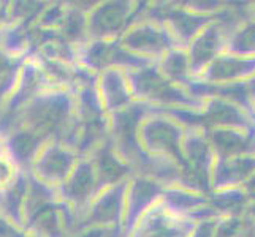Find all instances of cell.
<instances>
[{
    "label": "cell",
    "mask_w": 255,
    "mask_h": 237,
    "mask_svg": "<svg viewBox=\"0 0 255 237\" xmlns=\"http://www.w3.org/2000/svg\"><path fill=\"white\" fill-rule=\"evenodd\" d=\"M152 111L154 109L135 101L131 106L108 116L110 144L130 168L144 152L139 143V127Z\"/></svg>",
    "instance_id": "7"
},
{
    "label": "cell",
    "mask_w": 255,
    "mask_h": 237,
    "mask_svg": "<svg viewBox=\"0 0 255 237\" xmlns=\"http://www.w3.org/2000/svg\"><path fill=\"white\" fill-rule=\"evenodd\" d=\"M227 52L238 56L255 57V19H246L228 35Z\"/></svg>",
    "instance_id": "29"
},
{
    "label": "cell",
    "mask_w": 255,
    "mask_h": 237,
    "mask_svg": "<svg viewBox=\"0 0 255 237\" xmlns=\"http://www.w3.org/2000/svg\"><path fill=\"white\" fill-rule=\"evenodd\" d=\"M21 174H24V172L19 171V168L14 164L11 158L3 151L0 152V190L11 187Z\"/></svg>",
    "instance_id": "32"
},
{
    "label": "cell",
    "mask_w": 255,
    "mask_h": 237,
    "mask_svg": "<svg viewBox=\"0 0 255 237\" xmlns=\"http://www.w3.org/2000/svg\"><path fill=\"white\" fill-rule=\"evenodd\" d=\"M119 41L131 54L154 64L168 51L181 48L165 24L151 19L135 21Z\"/></svg>",
    "instance_id": "8"
},
{
    "label": "cell",
    "mask_w": 255,
    "mask_h": 237,
    "mask_svg": "<svg viewBox=\"0 0 255 237\" xmlns=\"http://www.w3.org/2000/svg\"><path fill=\"white\" fill-rule=\"evenodd\" d=\"M214 237H255V201H251L240 214L219 218Z\"/></svg>",
    "instance_id": "27"
},
{
    "label": "cell",
    "mask_w": 255,
    "mask_h": 237,
    "mask_svg": "<svg viewBox=\"0 0 255 237\" xmlns=\"http://www.w3.org/2000/svg\"><path fill=\"white\" fill-rule=\"evenodd\" d=\"M48 2H6L5 24L35 25Z\"/></svg>",
    "instance_id": "30"
},
{
    "label": "cell",
    "mask_w": 255,
    "mask_h": 237,
    "mask_svg": "<svg viewBox=\"0 0 255 237\" xmlns=\"http://www.w3.org/2000/svg\"><path fill=\"white\" fill-rule=\"evenodd\" d=\"M251 111L254 114V117H255V93L251 96Z\"/></svg>",
    "instance_id": "35"
},
{
    "label": "cell",
    "mask_w": 255,
    "mask_h": 237,
    "mask_svg": "<svg viewBox=\"0 0 255 237\" xmlns=\"http://www.w3.org/2000/svg\"><path fill=\"white\" fill-rule=\"evenodd\" d=\"M5 109H6V98H5L2 93H0V117L3 116Z\"/></svg>",
    "instance_id": "33"
},
{
    "label": "cell",
    "mask_w": 255,
    "mask_h": 237,
    "mask_svg": "<svg viewBox=\"0 0 255 237\" xmlns=\"http://www.w3.org/2000/svg\"><path fill=\"white\" fill-rule=\"evenodd\" d=\"M99 193L100 187L92 158L83 157L78 160L75 169L68 175L65 183L59 188L60 203L67 204L75 212L78 217V228H80L83 215Z\"/></svg>",
    "instance_id": "10"
},
{
    "label": "cell",
    "mask_w": 255,
    "mask_h": 237,
    "mask_svg": "<svg viewBox=\"0 0 255 237\" xmlns=\"http://www.w3.org/2000/svg\"><path fill=\"white\" fill-rule=\"evenodd\" d=\"M78 160H80V155L73 149L56 139H49L40 149L30 172L43 183L59 190L75 169Z\"/></svg>",
    "instance_id": "11"
},
{
    "label": "cell",
    "mask_w": 255,
    "mask_h": 237,
    "mask_svg": "<svg viewBox=\"0 0 255 237\" xmlns=\"http://www.w3.org/2000/svg\"><path fill=\"white\" fill-rule=\"evenodd\" d=\"M49 141V138L35 133L27 128H17L10 136L2 139L3 152L11 158L21 172L29 174L35 158H37L40 149Z\"/></svg>",
    "instance_id": "19"
},
{
    "label": "cell",
    "mask_w": 255,
    "mask_h": 237,
    "mask_svg": "<svg viewBox=\"0 0 255 237\" xmlns=\"http://www.w3.org/2000/svg\"><path fill=\"white\" fill-rule=\"evenodd\" d=\"M76 64L91 70L95 75H100L110 68L131 72V70L141 68L154 62L131 54L121 45L119 40H89L78 48Z\"/></svg>",
    "instance_id": "9"
},
{
    "label": "cell",
    "mask_w": 255,
    "mask_h": 237,
    "mask_svg": "<svg viewBox=\"0 0 255 237\" xmlns=\"http://www.w3.org/2000/svg\"><path fill=\"white\" fill-rule=\"evenodd\" d=\"M248 11L251 19H255V2H248Z\"/></svg>",
    "instance_id": "34"
},
{
    "label": "cell",
    "mask_w": 255,
    "mask_h": 237,
    "mask_svg": "<svg viewBox=\"0 0 255 237\" xmlns=\"http://www.w3.org/2000/svg\"><path fill=\"white\" fill-rule=\"evenodd\" d=\"M255 175V154L216 158L209 175L211 191L243 188Z\"/></svg>",
    "instance_id": "17"
},
{
    "label": "cell",
    "mask_w": 255,
    "mask_h": 237,
    "mask_svg": "<svg viewBox=\"0 0 255 237\" xmlns=\"http://www.w3.org/2000/svg\"><path fill=\"white\" fill-rule=\"evenodd\" d=\"M155 65L166 79H170L171 82L184 87L186 90L193 81L190 60L186 48H174L168 51L159 62H155Z\"/></svg>",
    "instance_id": "26"
},
{
    "label": "cell",
    "mask_w": 255,
    "mask_h": 237,
    "mask_svg": "<svg viewBox=\"0 0 255 237\" xmlns=\"http://www.w3.org/2000/svg\"><path fill=\"white\" fill-rule=\"evenodd\" d=\"M187 127H184L178 119L163 111H152L143 120L139 127V143L147 154L155 157H163L174 161L179 168L189 175L190 185L197 191H205L200 182L193 177L187 168L186 158L182 152V143Z\"/></svg>",
    "instance_id": "3"
},
{
    "label": "cell",
    "mask_w": 255,
    "mask_h": 237,
    "mask_svg": "<svg viewBox=\"0 0 255 237\" xmlns=\"http://www.w3.org/2000/svg\"><path fill=\"white\" fill-rule=\"evenodd\" d=\"M128 180L118 183L114 187L103 188L94 198L89 209L86 210V214L81 218L76 237L89 231L108 233L116 237H121Z\"/></svg>",
    "instance_id": "6"
},
{
    "label": "cell",
    "mask_w": 255,
    "mask_h": 237,
    "mask_svg": "<svg viewBox=\"0 0 255 237\" xmlns=\"http://www.w3.org/2000/svg\"><path fill=\"white\" fill-rule=\"evenodd\" d=\"M163 191V183L149 177H143V175H131L127 185L126 212L121 237H128L136 223L141 220V217L162 199Z\"/></svg>",
    "instance_id": "13"
},
{
    "label": "cell",
    "mask_w": 255,
    "mask_h": 237,
    "mask_svg": "<svg viewBox=\"0 0 255 237\" xmlns=\"http://www.w3.org/2000/svg\"><path fill=\"white\" fill-rule=\"evenodd\" d=\"M3 151V146H2V139H0V152Z\"/></svg>",
    "instance_id": "36"
},
{
    "label": "cell",
    "mask_w": 255,
    "mask_h": 237,
    "mask_svg": "<svg viewBox=\"0 0 255 237\" xmlns=\"http://www.w3.org/2000/svg\"><path fill=\"white\" fill-rule=\"evenodd\" d=\"M135 101L154 111H201L206 100L166 79L155 64L127 72Z\"/></svg>",
    "instance_id": "1"
},
{
    "label": "cell",
    "mask_w": 255,
    "mask_h": 237,
    "mask_svg": "<svg viewBox=\"0 0 255 237\" xmlns=\"http://www.w3.org/2000/svg\"><path fill=\"white\" fill-rule=\"evenodd\" d=\"M60 203L59 190L38 180L32 172L27 174V191L24 201V226H27L43 210Z\"/></svg>",
    "instance_id": "22"
},
{
    "label": "cell",
    "mask_w": 255,
    "mask_h": 237,
    "mask_svg": "<svg viewBox=\"0 0 255 237\" xmlns=\"http://www.w3.org/2000/svg\"><path fill=\"white\" fill-rule=\"evenodd\" d=\"M73 96H75V116L83 124L108 117V114L103 109L100 95L97 92V85L78 89L73 92Z\"/></svg>",
    "instance_id": "28"
},
{
    "label": "cell",
    "mask_w": 255,
    "mask_h": 237,
    "mask_svg": "<svg viewBox=\"0 0 255 237\" xmlns=\"http://www.w3.org/2000/svg\"><path fill=\"white\" fill-rule=\"evenodd\" d=\"M146 2L107 0L99 2L87 14L89 40H121L128 27L141 17Z\"/></svg>",
    "instance_id": "5"
},
{
    "label": "cell",
    "mask_w": 255,
    "mask_h": 237,
    "mask_svg": "<svg viewBox=\"0 0 255 237\" xmlns=\"http://www.w3.org/2000/svg\"><path fill=\"white\" fill-rule=\"evenodd\" d=\"M67 10H68L67 2H48L45 11L41 13V16L38 17V21L35 25L40 29L57 32L65 19Z\"/></svg>",
    "instance_id": "31"
},
{
    "label": "cell",
    "mask_w": 255,
    "mask_h": 237,
    "mask_svg": "<svg viewBox=\"0 0 255 237\" xmlns=\"http://www.w3.org/2000/svg\"><path fill=\"white\" fill-rule=\"evenodd\" d=\"M27 191V174H21L11 187L0 190V217L25 230L24 201Z\"/></svg>",
    "instance_id": "24"
},
{
    "label": "cell",
    "mask_w": 255,
    "mask_h": 237,
    "mask_svg": "<svg viewBox=\"0 0 255 237\" xmlns=\"http://www.w3.org/2000/svg\"><path fill=\"white\" fill-rule=\"evenodd\" d=\"M193 79L217 87L246 85L255 79V57L224 52Z\"/></svg>",
    "instance_id": "14"
},
{
    "label": "cell",
    "mask_w": 255,
    "mask_h": 237,
    "mask_svg": "<svg viewBox=\"0 0 255 237\" xmlns=\"http://www.w3.org/2000/svg\"><path fill=\"white\" fill-rule=\"evenodd\" d=\"M97 92L100 95L103 109L108 116L126 109L135 103V96L133 92H131L128 75L126 70H105L97 79Z\"/></svg>",
    "instance_id": "18"
},
{
    "label": "cell",
    "mask_w": 255,
    "mask_h": 237,
    "mask_svg": "<svg viewBox=\"0 0 255 237\" xmlns=\"http://www.w3.org/2000/svg\"><path fill=\"white\" fill-rule=\"evenodd\" d=\"M68 10L65 14V19L60 25L59 37L68 45L75 48L83 46L84 43L89 41L87 35V14L89 11L84 8V2H67Z\"/></svg>",
    "instance_id": "25"
},
{
    "label": "cell",
    "mask_w": 255,
    "mask_h": 237,
    "mask_svg": "<svg viewBox=\"0 0 255 237\" xmlns=\"http://www.w3.org/2000/svg\"><path fill=\"white\" fill-rule=\"evenodd\" d=\"M216 158H230L255 154V131L217 128L206 131Z\"/></svg>",
    "instance_id": "20"
},
{
    "label": "cell",
    "mask_w": 255,
    "mask_h": 237,
    "mask_svg": "<svg viewBox=\"0 0 255 237\" xmlns=\"http://www.w3.org/2000/svg\"><path fill=\"white\" fill-rule=\"evenodd\" d=\"M197 223L166 209L162 199L141 217L128 237H190Z\"/></svg>",
    "instance_id": "15"
},
{
    "label": "cell",
    "mask_w": 255,
    "mask_h": 237,
    "mask_svg": "<svg viewBox=\"0 0 255 237\" xmlns=\"http://www.w3.org/2000/svg\"><path fill=\"white\" fill-rule=\"evenodd\" d=\"M182 152L189 171L200 182L205 191L209 193V175L216 161V155L206 131L201 128H187L182 143Z\"/></svg>",
    "instance_id": "16"
},
{
    "label": "cell",
    "mask_w": 255,
    "mask_h": 237,
    "mask_svg": "<svg viewBox=\"0 0 255 237\" xmlns=\"http://www.w3.org/2000/svg\"><path fill=\"white\" fill-rule=\"evenodd\" d=\"M178 119L187 128H201L205 131L217 128H236L255 131V117L252 111L244 104L213 96L205 101L201 111H163Z\"/></svg>",
    "instance_id": "4"
},
{
    "label": "cell",
    "mask_w": 255,
    "mask_h": 237,
    "mask_svg": "<svg viewBox=\"0 0 255 237\" xmlns=\"http://www.w3.org/2000/svg\"><path fill=\"white\" fill-rule=\"evenodd\" d=\"M14 116L19 128L57 139L76 119L73 92L64 89L41 92L16 111Z\"/></svg>",
    "instance_id": "2"
},
{
    "label": "cell",
    "mask_w": 255,
    "mask_h": 237,
    "mask_svg": "<svg viewBox=\"0 0 255 237\" xmlns=\"http://www.w3.org/2000/svg\"><path fill=\"white\" fill-rule=\"evenodd\" d=\"M232 27L221 16L201 30L190 45L186 48L190 60L192 75L195 78L205 68H208L214 60L227 52V41Z\"/></svg>",
    "instance_id": "12"
},
{
    "label": "cell",
    "mask_w": 255,
    "mask_h": 237,
    "mask_svg": "<svg viewBox=\"0 0 255 237\" xmlns=\"http://www.w3.org/2000/svg\"><path fill=\"white\" fill-rule=\"evenodd\" d=\"M32 27L21 24L0 25V51L14 60H25L30 57L33 52Z\"/></svg>",
    "instance_id": "23"
},
{
    "label": "cell",
    "mask_w": 255,
    "mask_h": 237,
    "mask_svg": "<svg viewBox=\"0 0 255 237\" xmlns=\"http://www.w3.org/2000/svg\"><path fill=\"white\" fill-rule=\"evenodd\" d=\"M91 158L95 166L100 191L103 188L114 187V185H118V183L127 182L131 175H133L130 166L113 151L110 141L107 144H103Z\"/></svg>",
    "instance_id": "21"
}]
</instances>
